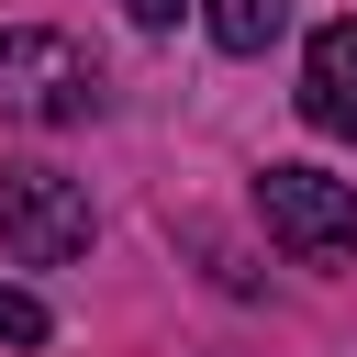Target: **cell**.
<instances>
[{
	"label": "cell",
	"instance_id": "cell-1",
	"mask_svg": "<svg viewBox=\"0 0 357 357\" xmlns=\"http://www.w3.org/2000/svg\"><path fill=\"white\" fill-rule=\"evenodd\" d=\"M0 112H22V123H89V112H100L89 45H67V33H45V22L0 33Z\"/></svg>",
	"mask_w": 357,
	"mask_h": 357
},
{
	"label": "cell",
	"instance_id": "cell-5",
	"mask_svg": "<svg viewBox=\"0 0 357 357\" xmlns=\"http://www.w3.org/2000/svg\"><path fill=\"white\" fill-rule=\"evenodd\" d=\"M201 22H212L223 56H268V45L290 33V0H201Z\"/></svg>",
	"mask_w": 357,
	"mask_h": 357
},
{
	"label": "cell",
	"instance_id": "cell-2",
	"mask_svg": "<svg viewBox=\"0 0 357 357\" xmlns=\"http://www.w3.org/2000/svg\"><path fill=\"white\" fill-rule=\"evenodd\" d=\"M0 245L22 268H67L89 245V190L67 167H45V156H11L0 167Z\"/></svg>",
	"mask_w": 357,
	"mask_h": 357
},
{
	"label": "cell",
	"instance_id": "cell-3",
	"mask_svg": "<svg viewBox=\"0 0 357 357\" xmlns=\"http://www.w3.org/2000/svg\"><path fill=\"white\" fill-rule=\"evenodd\" d=\"M257 212H268V234H279L301 268L357 257V190L324 178V167H268V178H257Z\"/></svg>",
	"mask_w": 357,
	"mask_h": 357
},
{
	"label": "cell",
	"instance_id": "cell-7",
	"mask_svg": "<svg viewBox=\"0 0 357 357\" xmlns=\"http://www.w3.org/2000/svg\"><path fill=\"white\" fill-rule=\"evenodd\" d=\"M123 11H134L145 33H167V22H178V0H123Z\"/></svg>",
	"mask_w": 357,
	"mask_h": 357
},
{
	"label": "cell",
	"instance_id": "cell-6",
	"mask_svg": "<svg viewBox=\"0 0 357 357\" xmlns=\"http://www.w3.org/2000/svg\"><path fill=\"white\" fill-rule=\"evenodd\" d=\"M45 335H56V324H45V301L0 279V346H45Z\"/></svg>",
	"mask_w": 357,
	"mask_h": 357
},
{
	"label": "cell",
	"instance_id": "cell-4",
	"mask_svg": "<svg viewBox=\"0 0 357 357\" xmlns=\"http://www.w3.org/2000/svg\"><path fill=\"white\" fill-rule=\"evenodd\" d=\"M301 123L357 145V11H346V22H324V33L301 45Z\"/></svg>",
	"mask_w": 357,
	"mask_h": 357
}]
</instances>
